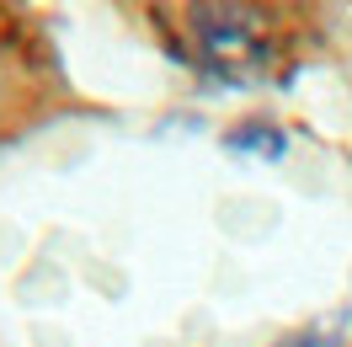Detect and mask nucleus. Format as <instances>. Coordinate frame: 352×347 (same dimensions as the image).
<instances>
[{
	"instance_id": "f257e3e1",
	"label": "nucleus",
	"mask_w": 352,
	"mask_h": 347,
	"mask_svg": "<svg viewBox=\"0 0 352 347\" xmlns=\"http://www.w3.org/2000/svg\"><path fill=\"white\" fill-rule=\"evenodd\" d=\"M198 59L224 81H256L272 65V27L251 0H198L192 6Z\"/></svg>"
}]
</instances>
